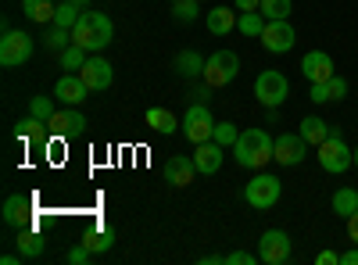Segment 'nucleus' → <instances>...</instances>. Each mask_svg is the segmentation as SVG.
Here are the masks:
<instances>
[{
	"mask_svg": "<svg viewBox=\"0 0 358 265\" xmlns=\"http://www.w3.org/2000/svg\"><path fill=\"white\" fill-rule=\"evenodd\" d=\"M111 36H115V22L104 11H83L72 29V43H79L90 54H101L111 43Z\"/></svg>",
	"mask_w": 358,
	"mask_h": 265,
	"instance_id": "obj_1",
	"label": "nucleus"
},
{
	"mask_svg": "<svg viewBox=\"0 0 358 265\" xmlns=\"http://www.w3.org/2000/svg\"><path fill=\"white\" fill-rule=\"evenodd\" d=\"M273 136L265 129H244L233 143V155H236V165L241 169H265L273 162Z\"/></svg>",
	"mask_w": 358,
	"mask_h": 265,
	"instance_id": "obj_2",
	"label": "nucleus"
},
{
	"mask_svg": "<svg viewBox=\"0 0 358 265\" xmlns=\"http://www.w3.org/2000/svg\"><path fill=\"white\" fill-rule=\"evenodd\" d=\"M319 165L326 172H334V176H341V172H348L355 165V147L344 143V133L341 129H330V136L319 143Z\"/></svg>",
	"mask_w": 358,
	"mask_h": 265,
	"instance_id": "obj_3",
	"label": "nucleus"
},
{
	"mask_svg": "<svg viewBox=\"0 0 358 265\" xmlns=\"http://www.w3.org/2000/svg\"><path fill=\"white\" fill-rule=\"evenodd\" d=\"M236 72H241V57H236L233 50H215L204 62V76L201 79L212 86V90H222V86H229L236 79Z\"/></svg>",
	"mask_w": 358,
	"mask_h": 265,
	"instance_id": "obj_4",
	"label": "nucleus"
},
{
	"mask_svg": "<svg viewBox=\"0 0 358 265\" xmlns=\"http://www.w3.org/2000/svg\"><path fill=\"white\" fill-rule=\"evenodd\" d=\"M280 194H283V183L276 180V176H268V172H258L255 180L244 187L248 204H251V208H258V212L276 208V204H280Z\"/></svg>",
	"mask_w": 358,
	"mask_h": 265,
	"instance_id": "obj_5",
	"label": "nucleus"
},
{
	"mask_svg": "<svg viewBox=\"0 0 358 265\" xmlns=\"http://www.w3.org/2000/svg\"><path fill=\"white\" fill-rule=\"evenodd\" d=\"M255 97H258L265 108H280V104L290 97V79H287L283 72H276V69L258 72V79H255Z\"/></svg>",
	"mask_w": 358,
	"mask_h": 265,
	"instance_id": "obj_6",
	"label": "nucleus"
},
{
	"mask_svg": "<svg viewBox=\"0 0 358 265\" xmlns=\"http://www.w3.org/2000/svg\"><path fill=\"white\" fill-rule=\"evenodd\" d=\"M212 133H215L212 111H208V104L194 101V104L187 108V115H183V136H187L190 143H204V140H212Z\"/></svg>",
	"mask_w": 358,
	"mask_h": 265,
	"instance_id": "obj_7",
	"label": "nucleus"
},
{
	"mask_svg": "<svg viewBox=\"0 0 358 265\" xmlns=\"http://www.w3.org/2000/svg\"><path fill=\"white\" fill-rule=\"evenodd\" d=\"M29 57H33V36L18 33V29L4 33V40H0V65H4V69H18V65L29 62Z\"/></svg>",
	"mask_w": 358,
	"mask_h": 265,
	"instance_id": "obj_8",
	"label": "nucleus"
},
{
	"mask_svg": "<svg viewBox=\"0 0 358 265\" xmlns=\"http://www.w3.org/2000/svg\"><path fill=\"white\" fill-rule=\"evenodd\" d=\"M305 155H308V140L301 133H280L276 143H273V162H280L283 169L301 165Z\"/></svg>",
	"mask_w": 358,
	"mask_h": 265,
	"instance_id": "obj_9",
	"label": "nucleus"
},
{
	"mask_svg": "<svg viewBox=\"0 0 358 265\" xmlns=\"http://www.w3.org/2000/svg\"><path fill=\"white\" fill-rule=\"evenodd\" d=\"M258 258L265 265H283L290 262V237L283 229H265L262 241H258Z\"/></svg>",
	"mask_w": 358,
	"mask_h": 265,
	"instance_id": "obj_10",
	"label": "nucleus"
},
{
	"mask_svg": "<svg viewBox=\"0 0 358 265\" xmlns=\"http://www.w3.org/2000/svg\"><path fill=\"white\" fill-rule=\"evenodd\" d=\"M294 43H297V33H294V25H290L287 18H280V22H265L262 47H265L268 54H287V50H294Z\"/></svg>",
	"mask_w": 358,
	"mask_h": 265,
	"instance_id": "obj_11",
	"label": "nucleus"
},
{
	"mask_svg": "<svg viewBox=\"0 0 358 265\" xmlns=\"http://www.w3.org/2000/svg\"><path fill=\"white\" fill-rule=\"evenodd\" d=\"M301 76L308 83H326V79L337 76V65H334V57L326 54V50H308L301 57Z\"/></svg>",
	"mask_w": 358,
	"mask_h": 265,
	"instance_id": "obj_12",
	"label": "nucleus"
},
{
	"mask_svg": "<svg viewBox=\"0 0 358 265\" xmlns=\"http://www.w3.org/2000/svg\"><path fill=\"white\" fill-rule=\"evenodd\" d=\"M79 76H83V83H86L94 94L108 90V86L115 83V72H111V65L104 62V57H97V54H90V57H86V65L79 69Z\"/></svg>",
	"mask_w": 358,
	"mask_h": 265,
	"instance_id": "obj_13",
	"label": "nucleus"
},
{
	"mask_svg": "<svg viewBox=\"0 0 358 265\" xmlns=\"http://www.w3.org/2000/svg\"><path fill=\"white\" fill-rule=\"evenodd\" d=\"M4 222L11 229H22V226H33V197L29 194H11L4 201Z\"/></svg>",
	"mask_w": 358,
	"mask_h": 265,
	"instance_id": "obj_14",
	"label": "nucleus"
},
{
	"mask_svg": "<svg viewBox=\"0 0 358 265\" xmlns=\"http://www.w3.org/2000/svg\"><path fill=\"white\" fill-rule=\"evenodd\" d=\"M86 94H94V90H90V86L83 83V76H76V72L62 76V79H57V86H54V97L65 101V104H72V108H79V104L86 101Z\"/></svg>",
	"mask_w": 358,
	"mask_h": 265,
	"instance_id": "obj_15",
	"label": "nucleus"
},
{
	"mask_svg": "<svg viewBox=\"0 0 358 265\" xmlns=\"http://www.w3.org/2000/svg\"><path fill=\"white\" fill-rule=\"evenodd\" d=\"M47 126H50V136L65 140V136H76V133H83L86 119H83V111H76V108L69 104V111H54V119H50Z\"/></svg>",
	"mask_w": 358,
	"mask_h": 265,
	"instance_id": "obj_16",
	"label": "nucleus"
},
{
	"mask_svg": "<svg viewBox=\"0 0 358 265\" xmlns=\"http://www.w3.org/2000/svg\"><path fill=\"white\" fill-rule=\"evenodd\" d=\"M194 165H197V172H201V176L219 172V165H222V143H215V140L194 143Z\"/></svg>",
	"mask_w": 358,
	"mask_h": 265,
	"instance_id": "obj_17",
	"label": "nucleus"
},
{
	"mask_svg": "<svg viewBox=\"0 0 358 265\" xmlns=\"http://www.w3.org/2000/svg\"><path fill=\"white\" fill-rule=\"evenodd\" d=\"M194 172H197V165H194V158H187V155H172L169 162H165V180L172 183V187H190L194 183Z\"/></svg>",
	"mask_w": 358,
	"mask_h": 265,
	"instance_id": "obj_18",
	"label": "nucleus"
},
{
	"mask_svg": "<svg viewBox=\"0 0 358 265\" xmlns=\"http://www.w3.org/2000/svg\"><path fill=\"white\" fill-rule=\"evenodd\" d=\"M308 97H312L315 104L344 101V97H348V79L334 76V79H326V83H308Z\"/></svg>",
	"mask_w": 358,
	"mask_h": 265,
	"instance_id": "obj_19",
	"label": "nucleus"
},
{
	"mask_svg": "<svg viewBox=\"0 0 358 265\" xmlns=\"http://www.w3.org/2000/svg\"><path fill=\"white\" fill-rule=\"evenodd\" d=\"M15 248H18L22 258H40L47 244H43V233H40L36 226H22L18 237H15Z\"/></svg>",
	"mask_w": 358,
	"mask_h": 265,
	"instance_id": "obj_20",
	"label": "nucleus"
},
{
	"mask_svg": "<svg viewBox=\"0 0 358 265\" xmlns=\"http://www.w3.org/2000/svg\"><path fill=\"white\" fill-rule=\"evenodd\" d=\"M236 15H241V11H229V8H212V11H208V18H204L208 33H212V36H226V33H233V29H236Z\"/></svg>",
	"mask_w": 358,
	"mask_h": 265,
	"instance_id": "obj_21",
	"label": "nucleus"
},
{
	"mask_svg": "<svg viewBox=\"0 0 358 265\" xmlns=\"http://www.w3.org/2000/svg\"><path fill=\"white\" fill-rule=\"evenodd\" d=\"M204 62L208 57H201L197 50H179L176 54V72L183 79H201L204 76Z\"/></svg>",
	"mask_w": 358,
	"mask_h": 265,
	"instance_id": "obj_22",
	"label": "nucleus"
},
{
	"mask_svg": "<svg viewBox=\"0 0 358 265\" xmlns=\"http://www.w3.org/2000/svg\"><path fill=\"white\" fill-rule=\"evenodd\" d=\"M143 122L151 126L155 133H162V136H172L176 133V115L169 111V108H147V115H143Z\"/></svg>",
	"mask_w": 358,
	"mask_h": 265,
	"instance_id": "obj_23",
	"label": "nucleus"
},
{
	"mask_svg": "<svg viewBox=\"0 0 358 265\" xmlns=\"http://www.w3.org/2000/svg\"><path fill=\"white\" fill-rule=\"evenodd\" d=\"M22 11L29 22H40V25H50L54 15H57V4H50V0H22Z\"/></svg>",
	"mask_w": 358,
	"mask_h": 265,
	"instance_id": "obj_24",
	"label": "nucleus"
},
{
	"mask_svg": "<svg viewBox=\"0 0 358 265\" xmlns=\"http://www.w3.org/2000/svg\"><path fill=\"white\" fill-rule=\"evenodd\" d=\"M265 22H268V18H265L262 11H241V15H236V29H241L248 40H262Z\"/></svg>",
	"mask_w": 358,
	"mask_h": 265,
	"instance_id": "obj_25",
	"label": "nucleus"
},
{
	"mask_svg": "<svg viewBox=\"0 0 358 265\" xmlns=\"http://www.w3.org/2000/svg\"><path fill=\"white\" fill-rule=\"evenodd\" d=\"M330 129L334 126H326L319 115H305V119H301V136L308 140V147H319L326 136H330Z\"/></svg>",
	"mask_w": 358,
	"mask_h": 265,
	"instance_id": "obj_26",
	"label": "nucleus"
},
{
	"mask_svg": "<svg viewBox=\"0 0 358 265\" xmlns=\"http://www.w3.org/2000/svg\"><path fill=\"white\" fill-rule=\"evenodd\" d=\"M43 47L54 50V54H62L65 47H72V29H62V25H47V33H43Z\"/></svg>",
	"mask_w": 358,
	"mask_h": 265,
	"instance_id": "obj_27",
	"label": "nucleus"
},
{
	"mask_svg": "<svg viewBox=\"0 0 358 265\" xmlns=\"http://www.w3.org/2000/svg\"><path fill=\"white\" fill-rule=\"evenodd\" d=\"M83 244L94 251V255L111 251V244H115V229H111V226H97L94 233H86V237H83Z\"/></svg>",
	"mask_w": 358,
	"mask_h": 265,
	"instance_id": "obj_28",
	"label": "nucleus"
},
{
	"mask_svg": "<svg viewBox=\"0 0 358 265\" xmlns=\"http://www.w3.org/2000/svg\"><path fill=\"white\" fill-rule=\"evenodd\" d=\"M334 212H337V219H348L351 212H358V190L355 187H341L334 194Z\"/></svg>",
	"mask_w": 358,
	"mask_h": 265,
	"instance_id": "obj_29",
	"label": "nucleus"
},
{
	"mask_svg": "<svg viewBox=\"0 0 358 265\" xmlns=\"http://www.w3.org/2000/svg\"><path fill=\"white\" fill-rule=\"evenodd\" d=\"M57 57H62V69H69V72H79V69L86 65V57H90V50H83L79 43H72V47H65V50L57 54Z\"/></svg>",
	"mask_w": 358,
	"mask_h": 265,
	"instance_id": "obj_30",
	"label": "nucleus"
},
{
	"mask_svg": "<svg viewBox=\"0 0 358 265\" xmlns=\"http://www.w3.org/2000/svg\"><path fill=\"white\" fill-rule=\"evenodd\" d=\"M268 22H280V18H290V11H294V4L290 0H262V8H258Z\"/></svg>",
	"mask_w": 358,
	"mask_h": 265,
	"instance_id": "obj_31",
	"label": "nucleus"
},
{
	"mask_svg": "<svg viewBox=\"0 0 358 265\" xmlns=\"http://www.w3.org/2000/svg\"><path fill=\"white\" fill-rule=\"evenodd\" d=\"M76 22H79V4H72V0H65V4H57L54 25H62V29H76Z\"/></svg>",
	"mask_w": 358,
	"mask_h": 265,
	"instance_id": "obj_32",
	"label": "nucleus"
},
{
	"mask_svg": "<svg viewBox=\"0 0 358 265\" xmlns=\"http://www.w3.org/2000/svg\"><path fill=\"white\" fill-rule=\"evenodd\" d=\"M43 126H47V122H40L36 115H25V119H22V122L15 126V136H18V140H36Z\"/></svg>",
	"mask_w": 358,
	"mask_h": 265,
	"instance_id": "obj_33",
	"label": "nucleus"
},
{
	"mask_svg": "<svg viewBox=\"0 0 358 265\" xmlns=\"http://www.w3.org/2000/svg\"><path fill=\"white\" fill-rule=\"evenodd\" d=\"M201 0H176V4H172V18L176 22H194L197 15H201Z\"/></svg>",
	"mask_w": 358,
	"mask_h": 265,
	"instance_id": "obj_34",
	"label": "nucleus"
},
{
	"mask_svg": "<svg viewBox=\"0 0 358 265\" xmlns=\"http://www.w3.org/2000/svg\"><path fill=\"white\" fill-rule=\"evenodd\" d=\"M29 115H36L40 122H50L54 119V101L50 97H33L29 101Z\"/></svg>",
	"mask_w": 358,
	"mask_h": 265,
	"instance_id": "obj_35",
	"label": "nucleus"
},
{
	"mask_svg": "<svg viewBox=\"0 0 358 265\" xmlns=\"http://www.w3.org/2000/svg\"><path fill=\"white\" fill-rule=\"evenodd\" d=\"M236 136H241V129H236L233 122H215V133H212V140H215V143L233 147V143H236Z\"/></svg>",
	"mask_w": 358,
	"mask_h": 265,
	"instance_id": "obj_36",
	"label": "nucleus"
},
{
	"mask_svg": "<svg viewBox=\"0 0 358 265\" xmlns=\"http://www.w3.org/2000/svg\"><path fill=\"white\" fill-rule=\"evenodd\" d=\"M255 258L258 255H251V251H233V255H226L222 265H255Z\"/></svg>",
	"mask_w": 358,
	"mask_h": 265,
	"instance_id": "obj_37",
	"label": "nucleus"
},
{
	"mask_svg": "<svg viewBox=\"0 0 358 265\" xmlns=\"http://www.w3.org/2000/svg\"><path fill=\"white\" fill-rule=\"evenodd\" d=\"M90 258H94V251H90L86 244H79V248L69 251V262H72V265H83V262H90Z\"/></svg>",
	"mask_w": 358,
	"mask_h": 265,
	"instance_id": "obj_38",
	"label": "nucleus"
},
{
	"mask_svg": "<svg viewBox=\"0 0 358 265\" xmlns=\"http://www.w3.org/2000/svg\"><path fill=\"white\" fill-rule=\"evenodd\" d=\"M190 97H194V101H201V104H208V101H212V86H208V83L201 79V83L194 86V90H190Z\"/></svg>",
	"mask_w": 358,
	"mask_h": 265,
	"instance_id": "obj_39",
	"label": "nucleus"
},
{
	"mask_svg": "<svg viewBox=\"0 0 358 265\" xmlns=\"http://www.w3.org/2000/svg\"><path fill=\"white\" fill-rule=\"evenodd\" d=\"M315 265H341V255L337 251H319L315 255Z\"/></svg>",
	"mask_w": 358,
	"mask_h": 265,
	"instance_id": "obj_40",
	"label": "nucleus"
},
{
	"mask_svg": "<svg viewBox=\"0 0 358 265\" xmlns=\"http://www.w3.org/2000/svg\"><path fill=\"white\" fill-rule=\"evenodd\" d=\"M344 222H348V237H351V244H358V212H351Z\"/></svg>",
	"mask_w": 358,
	"mask_h": 265,
	"instance_id": "obj_41",
	"label": "nucleus"
},
{
	"mask_svg": "<svg viewBox=\"0 0 358 265\" xmlns=\"http://www.w3.org/2000/svg\"><path fill=\"white\" fill-rule=\"evenodd\" d=\"M233 8H236V11H258L262 0H233Z\"/></svg>",
	"mask_w": 358,
	"mask_h": 265,
	"instance_id": "obj_42",
	"label": "nucleus"
},
{
	"mask_svg": "<svg viewBox=\"0 0 358 265\" xmlns=\"http://www.w3.org/2000/svg\"><path fill=\"white\" fill-rule=\"evenodd\" d=\"M341 265H358V244H355L351 251H344V255H341Z\"/></svg>",
	"mask_w": 358,
	"mask_h": 265,
	"instance_id": "obj_43",
	"label": "nucleus"
},
{
	"mask_svg": "<svg viewBox=\"0 0 358 265\" xmlns=\"http://www.w3.org/2000/svg\"><path fill=\"white\" fill-rule=\"evenodd\" d=\"M22 255H0V265H18Z\"/></svg>",
	"mask_w": 358,
	"mask_h": 265,
	"instance_id": "obj_44",
	"label": "nucleus"
},
{
	"mask_svg": "<svg viewBox=\"0 0 358 265\" xmlns=\"http://www.w3.org/2000/svg\"><path fill=\"white\" fill-rule=\"evenodd\" d=\"M215 262H226V258H222V255H204V258H201V265H215Z\"/></svg>",
	"mask_w": 358,
	"mask_h": 265,
	"instance_id": "obj_45",
	"label": "nucleus"
},
{
	"mask_svg": "<svg viewBox=\"0 0 358 265\" xmlns=\"http://www.w3.org/2000/svg\"><path fill=\"white\" fill-rule=\"evenodd\" d=\"M72 4H79V8H86V4H90V0H72Z\"/></svg>",
	"mask_w": 358,
	"mask_h": 265,
	"instance_id": "obj_46",
	"label": "nucleus"
},
{
	"mask_svg": "<svg viewBox=\"0 0 358 265\" xmlns=\"http://www.w3.org/2000/svg\"><path fill=\"white\" fill-rule=\"evenodd\" d=\"M355 169H358V147H355Z\"/></svg>",
	"mask_w": 358,
	"mask_h": 265,
	"instance_id": "obj_47",
	"label": "nucleus"
},
{
	"mask_svg": "<svg viewBox=\"0 0 358 265\" xmlns=\"http://www.w3.org/2000/svg\"><path fill=\"white\" fill-rule=\"evenodd\" d=\"M169 4H176V0H169Z\"/></svg>",
	"mask_w": 358,
	"mask_h": 265,
	"instance_id": "obj_48",
	"label": "nucleus"
}]
</instances>
